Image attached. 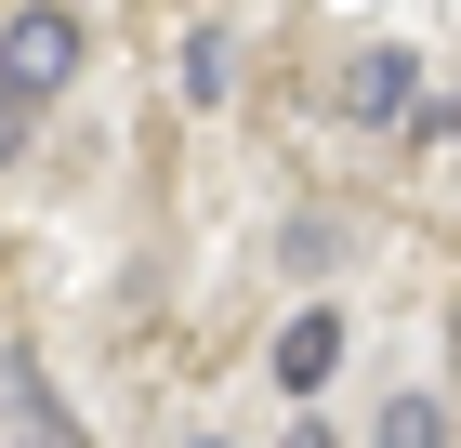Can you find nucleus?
<instances>
[{"label": "nucleus", "instance_id": "1", "mask_svg": "<svg viewBox=\"0 0 461 448\" xmlns=\"http://www.w3.org/2000/svg\"><path fill=\"white\" fill-rule=\"evenodd\" d=\"M343 133H395V119H409V105H422V53H409V40H369V53H356L343 67Z\"/></svg>", "mask_w": 461, "mask_h": 448}, {"label": "nucleus", "instance_id": "2", "mask_svg": "<svg viewBox=\"0 0 461 448\" xmlns=\"http://www.w3.org/2000/svg\"><path fill=\"white\" fill-rule=\"evenodd\" d=\"M0 79H14V93H67V79H79V14L27 0V14L0 27Z\"/></svg>", "mask_w": 461, "mask_h": 448}, {"label": "nucleus", "instance_id": "3", "mask_svg": "<svg viewBox=\"0 0 461 448\" xmlns=\"http://www.w3.org/2000/svg\"><path fill=\"white\" fill-rule=\"evenodd\" d=\"M0 422H14V448H93V435H79V409L53 396V370H27V356L0 370Z\"/></svg>", "mask_w": 461, "mask_h": 448}, {"label": "nucleus", "instance_id": "4", "mask_svg": "<svg viewBox=\"0 0 461 448\" xmlns=\"http://www.w3.org/2000/svg\"><path fill=\"white\" fill-rule=\"evenodd\" d=\"M264 370H277V396H330V370H343V316L303 304V316L277 330V356H264Z\"/></svg>", "mask_w": 461, "mask_h": 448}, {"label": "nucleus", "instance_id": "5", "mask_svg": "<svg viewBox=\"0 0 461 448\" xmlns=\"http://www.w3.org/2000/svg\"><path fill=\"white\" fill-rule=\"evenodd\" d=\"M172 93H185V105H224V93H238V40L198 27V40H185V67H172Z\"/></svg>", "mask_w": 461, "mask_h": 448}, {"label": "nucleus", "instance_id": "6", "mask_svg": "<svg viewBox=\"0 0 461 448\" xmlns=\"http://www.w3.org/2000/svg\"><path fill=\"white\" fill-rule=\"evenodd\" d=\"M369 448H448V409H435V396H395V409H383V435H369Z\"/></svg>", "mask_w": 461, "mask_h": 448}, {"label": "nucleus", "instance_id": "7", "mask_svg": "<svg viewBox=\"0 0 461 448\" xmlns=\"http://www.w3.org/2000/svg\"><path fill=\"white\" fill-rule=\"evenodd\" d=\"M27 105H40V93H14V79H0V172L27 159Z\"/></svg>", "mask_w": 461, "mask_h": 448}, {"label": "nucleus", "instance_id": "8", "mask_svg": "<svg viewBox=\"0 0 461 448\" xmlns=\"http://www.w3.org/2000/svg\"><path fill=\"white\" fill-rule=\"evenodd\" d=\"M290 448H330V435H317V422H303V435H290Z\"/></svg>", "mask_w": 461, "mask_h": 448}, {"label": "nucleus", "instance_id": "9", "mask_svg": "<svg viewBox=\"0 0 461 448\" xmlns=\"http://www.w3.org/2000/svg\"><path fill=\"white\" fill-rule=\"evenodd\" d=\"M448 356H461V316H448Z\"/></svg>", "mask_w": 461, "mask_h": 448}]
</instances>
